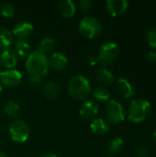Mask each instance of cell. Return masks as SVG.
Returning <instances> with one entry per match:
<instances>
[{
	"label": "cell",
	"mask_w": 156,
	"mask_h": 157,
	"mask_svg": "<svg viewBox=\"0 0 156 157\" xmlns=\"http://www.w3.org/2000/svg\"><path fill=\"white\" fill-rule=\"evenodd\" d=\"M1 93H2V85L0 84V95H1Z\"/></svg>",
	"instance_id": "e575fe53"
},
{
	"label": "cell",
	"mask_w": 156,
	"mask_h": 157,
	"mask_svg": "<svg viewBox=\"0 0 156 157\" xmlns=\"http://www.w3.org/2000/svg\"><path fill=\"white\" fill-rule=\"evenodd\" d=\"M78 7L82 12L87 13L92 7V2L90 0H81L78 3Z\"/></svg>",
	"instance_id": "83f0119b"
},
{
	"label": "cell",
	"mask_w": 156,
	"mask_h": 157,
	"mask_svg": "<svg viewBox=\"0 0 156 157\" xmlns=\"http://www.w3.org/2000/svg\"><path fill=\"white\" fill-rule=\"evenodd\" d=\"M153 137H154V142L156 143V130L154 131V135H153Z\"/></svg>",
	"instance_id": "d6a6232c"
},
{
	"label": "cell",
	"mask_w": 156,
	"mask_h": 157,
	"mask_svg": "<svg viewBox=\"0 0 156 157\" xmlns=\"http://www.w3.org/2000/svg\"><path fill=\"white\" fill-rule=\"evenodd\" d=\"M29 85L33 87H40L41 86H43V79L42 76H39V75H29Z\"/></svg>",
	"instance_id": "4316f807"
},
{
	"label": "cell",
	"mask_w": 156,
	"mask_h": 157,
	"mask_svg": "<svg viewBox=\"0 0 156 157\" xmlns=\"http://www.w3.org/2000/svg\"><path fill=\"white\" fill-rule=\"evenodd\" d=\"M3 111L5 115H6L7 117L17 119L19 113V105L17 101L10 99L6 103Z\"/></svg>",
	"instance_id": "44dd1931"
},
{
	"label": "cell",
	"mask_w": 156,
	"mask_h": 157,
	"mask_svg": "<svg viewBox=\"0 0 156 157\" xmlns=\"http://www.w3.org/2000/svg\"><path fill=\"white\" fill-rule=\"evenodd\" d=\"M0 157H6V155H5L3 152H1V151H0Z\"/></svg>",
	"instance_id": "836d02e7"
},
{
	"label": "cell",
	"mask_w": 156,
	"mask_h": 157,
	"mask_svg": "<svg viewBox=\"0 0 156 157\" xmlns=\"http://www.w3.org/2000/svg\"><path fill=\"white\" fill-rule=\"evenodd\" d=\"M129 2L127 0H108L106 6L108 13L112 17L122 15L128 8Z\"/></svg>",
	"instance_id": "8fae6325"
},
{
	"label": "cell",
	"mask_w": 156,
	"mask_h": 157,
	"mask_svg": "<svg viewBox=\"0 0 156 157\" xmlns=\"http://www.w3.org/2000/svg\"><path fill=\"white\" fill-rule=\"evenodd\" d=\"M97 79L98 83L103 86H108L114 82V75L106 67H101L99 68L97 73H96Z\"/></svg>",
	"instance_id": "e0dca14e"
},
{
	"label": "cell",
	"mask_w": 156,
	"mask_h": 157,
	"mask_svg": "<svg viewBox=\"0 0 156 157\" xmlns=\"http://www.w3.org/2000/svg\"><path fill=\"white\" fill-rule=\"evenodd\" d=\"M0 14L6 18H12L15 15V6L10 3H2L0 5Z\"/></svg>",
	"instance_id": "d4e9b609"
},
{
	"label": "cell",
	"mask_w": 156,
	"mask_h": 157,
	"mask_svg": "<svg viewBox=\"0 0 156 157\" xmlns=\"http://www.w3.org/2000/svg\"><path fill=\"white\" fill-rule=\"evenodd\" d=\"M90 130L94 134L103 135L109 131V124L103 119H95L90 124Z\"/></svg>",
	"instance_id": "d6986e66"
},
{
	"label": "cell",
	"mask_w": 156,
	"mask_h": 157,
	"mask_svg": "<svg viewBox=\"0 0 156 157\" xmlns=\"http://www.w3.org/2000/svg\"><path fill=\"white\" fill-rule=\"evenodd\" d=\"M116 91L120 96L125 98H132L135 95V90L132 85L126 78H119L116 83Z\"/></svg>",
	"instance_id": "4fadbf2b"
},
{
	"label": "cell",
	"mask_w": 156,
	"mask_h": 157,
	"mask_svg": "<svg viewBox=\"0 0 156 157\" xmlns=\"http://www.w3.org/2000/svg\"><path fill=\"white\" fill-rule=\"evenodd\" d=\"M43 93L47 99L51 101L56 100L61 95V87L57 83L53 81H48L43 84Z\"/></svg>",
	"instance_id": "9a60e30c"
},
{
	"label": "cell",
	"mask_w": 156,
	"mask_h": 157,
	"mask_svg": "<svg viewBox=\"0 0 156 157\" xmlns=\"http://www.w3.org/2000/svg\"><path fill=\"white\" fill-rule=\"evenodd\" d=\"M145 39L148 45L152 48H156V28H150L145 34Z\"/></svg>",
	"instance_id": "484cf974"
},
{
	"label": "cell",
	"mask_w": 156,
	"mask_h": 157,
	"mask_svg": "<svg viewBox=\"0 0 156 157\" xmlns=\"http://www.w3.org/2000/svg\"><path fill=\"white\" fill-rule=\"evenodd\" d=\"M88 62H89V63H90L91 65H95V64L97 63V56H96V57H95V56H91V57L88 59Z\"/></svg>",
	"instance_id": "4dcf8cb0"
},
{
	"label": "cell",
	"mask_w": 156,
	"mask_h": 157,
	"mask_svg": "<svg viewBox=\"0 0 156 157\" xmlns=\"http://www.w3.org/2000/svg\"><path fill=\"white\" fill-rule=\"evenodd\" d=\"M25 66L29 75H39L43 77L50 70L47 55L39 52L37 49L31 52L27 57Z\"/></svg>",
	"instance_id": "6da1fadb"
},
{
	"label": "cell",
	"mask_w": 156,
	"mask_h": 157,
	"mask_svg": "<svg viewBox=\"0 0 156 157\" xmlns=\"http://www.w3.org/2000/svg\"><path fill=\"white\" fill-rule=\"evenodd\" d=\"M146 58L150 63H154L156 62V52L155 51H151L146 54Z\"/></svg>",
	"instance_id": "f546056e"
},
{
	"label": "cell",
	"mask_w": 156,
	"mask_h": 157,
	"mask_svg": "<svg viewBox=\"0 0 156 157\" xmlns=\"http://www.w3.org/2000/svg\"><path fill=\"white\" fill-rule=\"evenodd\" d=\"M79 31L85 38L92 40L101 33L102 24L97 17L87 16L81 19L79 23Z\"/></svg>",
	"instance_id": "277c9868"
},
{
	"label": "cell",
	"mask_w": 156,
	"mask_h": 157,
	"mask_svg": "<svg viewBox=\"0 0 156 157\" xmlns=\"http://www.w3.org/2000/svg\"><path fill=\"white\" fill-rule=\"evenodd\" d=\"M57 8L63 17H72L75 11V4L72 0H62L57 3Z\"/></svg>",
	"instance_id": "2e32d148"
},
{
	"label": "cell",
	"mask_w": 156,
	"mask_h": 157,
	"mask_svg": "<svg viewBox=\"0 0 156 157\" xmlns=\"http://www.w3.org/2000/svg\"><path fill=\"white\" fill-rule=\"evenodd\" d=\"M119 46L116 42L108 41L105 42L99 49L98 54L97 56V62L102 64L108 65L114 63L119 55Z\"/></svg>",
	"instance_id": "8992f818"
},
{
	"label": "cell",
	"mask_w": 156,
	"mask_h": 157,
	"mask_svg": "<svg viewBox=\"0 0 156 157\" xmlns=\"http://www.w3.org/2000/svg\"><path fill=\"white\" fill-rule=\"evenodd\" d=\"M9 135L14 142L23 144L29 136V126L23 120H16L9 126Z\"/></svg>",
	"instance_id": "52a82bcc"
},
{
	"label": "cell",
	"mask_w": 156,
	"mask_h": 157,
	"mask_svg": "<svg viewBox=\"0 0 156 157\" xmlns=\"http://www.w3.org/2000/svg\"><path fill=\"white\" fill-rule=\"evenodd\" d=\"M98 105L94 100H86L85 101L79 109L80 116L85 121H94L98 113Z\"/></svg>",
	"instance_id": "9c48e42d"
},
{
	"label": "cell",
	"mask_w": 156,
	"mask_h": 157,
	"mask_svg": "<svg viewBox=\"0 0 156 157\" xmlns=\"http://www.w3.org/2000/svg\"><path fill=\"white\" fill-rule=\"evenodd\" d=\"M55 46H56V41H55L54 39H52V38H44L40 41V43H39V45L37 47V50L39 52L46 54L48 52H52L54 50Z\"/></svg>",
	"instance_id": "7402d4cb"
},
{
	"label": "cell",
	"mask_w": 156,
	"mask_h": 157,
	"mask_svg": "<svg viewBox=\"0 0 156 157\" xmlns=\"http://www.w3.org/2000/svg\"><path fill=\"white\" fill-rule=\"evenodd\" d=\"M137 157H148L149 155V149L146 146H141L136 150Z\"/></svg>",
	"instance_id": "f1b7e54d"
},
{
	"label": "cell",
	"mask_w": 156,
	"mask_h": 157,
	"mask_svg": "<svg viewBox=\"0 0 156 157\" xmlns=\"http://www.w3.org/2000/svg\"><path fill=\"white\" fill-rule=\"evenodd\" d=\"M105 114L109 123L119 124L125 119L126 113L120 102L115 99H109L105 106Z\"/></svg>",
	"instance_id": "5b68a950"
},
{
	"label": "cell",
	"mask_w": 156,
	"mask_h": 157,
	"mask_svg": "<svg viewBox=\"0 0 156 157\" xmlns=\"http://www.w3.org/2000/svg\"><path fill=\"white\" fill-rule=\"evenodd\" d=\"M151 113V103L143 98H138L133 99L129 107L128 119L131 122L139 123L147 120Z\"/></svg>",
	"instance_id": "7a4b0ae2"
},
{
	"label": "cell",
	"mask_w": 156,
	"mask_h": 157,
	"mask_svg": "<svg viewBox=\"0 0 156 157\" xmlns=\"http://www.w3.org/2000/svg\"><path fill=\"white\" fill-rule=\"evenodd\" d=\"M22 74L15 69L4 70L0 67V84L6 86L14 87L20 84Z\"/></svg>",
	"instance_id": "ba28073f"
},
{
	"label": "cell",
	"mask_w": 156,
	"mask_h": 157,
	"mask_svg": "<svg viewBox=\"0 0 156 157\" xmlns=\"http://www.w3.org/2000/svg\"><path fill=\"white\" fill-rule=\"evenodd\" d=\"M14 36L12 32L6 28L0 26V52L9 49L13 43Z\"/></svg>",
	"instance_id": "ac0fdd59"
},
{
	"label": "cell",
	"mask_w": 156,
	"mask_h": 157,
	"mask_svg": "<svg viewBox=\"0 0 156 157\" xmlns=\"http://www.w3.org/2000/svg\"><path fill=\"white\" fill-rule=\"evenodd\" d=\"M69 95L76 100H85L91 93V86L86 77L81 75L73 76L68 83Z\"/></svg>",
	"instance_id": "3957f363"
},
{
	"label": "cell",
	"mask_w": 156,
	"mask_h": 157,
	"mask_svg": "<svg viewBox=\"0 0 156 157\" xmlns=\"http://www.w3.org/2000/svg\"><path fill=\"white\" fill-rule=\"evenodd\" d=\"M17 63V55L14 50L6 49L0 53V64L6 69H13Z\"/></svg>",
	"instance_id": "5bb4252c"
},
{
	"label": "cell",
	"mask_w": 156,
	"mask_h": 157,
	"mask_svg": "<svg viewBox=\"0 0 156 157\" xmlns=\"http://www.w3.org/2000/svg\"><path fill=\"white\" fill-rule=\"evenodd\" d=\"M124 142L122 140V138L120 137H115L109 144L108 147V152L109 155H116L118 154L121 148L123 147Z\"/></svg>",
	"instance_id": "cb8c5ba5"
},
{
	"label": "cell",
	"mask_w": 156,
	"mask_h": 157,
	"mask_svg": "<svg viewBox=\"0 0 156 157\" xmlns=\"http://www.w3.org/2000/svg\"><path fill=\"white\" fill-rule=\"evenodd\" d=\"M14 52L17 57H28L30 54V45L27 40H17Z\"/></svg>",
	"instance_id": "ffe728a7"
},
{
	"label": "cell",
	"mask_w": 156,
	"mask_h": 157,
	"mask_svg": "<svg viewBox=\"0 0 156 157\" xmlns=\"http://www.w3.org/2000/svg\"><path fill=\"white\" fill-rule=\"evenodd\" d=\"M92 95H93L94 99L98 102H108L110 98L109 91L106 87H103V86H98L95 88Z\"/></svg>",
	"instance_id": "603a6c76"
},
{
	"label": "cell",
	"mask_w": 156,
	"mask_h": 157,
	"mask_svg": "<svg viewBox=\"0 0 156 157\" xmlns=\"http://www.w3.org/2000/svg\"><path fill=\"white\" fill-rule=\"evenodd\" d=\"M33 30V26L29 21H19L17 22L12 29V34L17 37V40H27V38L31 34Z\"/></svg>",
	"instance_id": "30bf717a"
},
{
	"label": "cell",
	"mask_w": 156,
	"mask_h": 157,
	"mask_svg": "<svg viewBox=\"0 0 156 157\" xmlns=\"http://www.w3.org/2000/svg\"><path fill=\"white\" fill-rule=\"evenodd\" d=\"M41 157H59L56 154H53V153H47L45 155H43Z\"/></svg>",
	"instance_id": "1f68e13d"
},
{
	"label": "cell",
	"mask_w": 156,
	"mask_h": 157,
	"mask_svg": "<svg viewBox=\"0 0 156 157\" xmlns=\"http://www.w3.org/2000/svg\"><path fill=\"white\" fill-rule=\"evenodd\" d=\"M48 63L50 69L54 71H61L66 66L68 59L64 53L61 52H55L48 58Z\"/></svg>",
	"instance_id": "7c38bea8"
}]
</instances>
